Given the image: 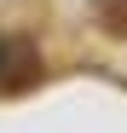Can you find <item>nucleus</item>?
I'll return each mask as SVG.
<instances>
[{"label": "nucleus", "instance_id": "obj_1", "mask_svg": "<svg viewBox=\"0 0 127 133\" xmlns=\"http://www.w3.org/2000/svg\"><path fill=\"white\" fill-rule=\"evenodd\" d=\"M35 81H40V46L29 35H6L0 41V98L29 93Z\"/></svg>", "mask_w": 127, "mask_h": 133}, {"label": "nucleus", "instance_id": "obj_2", "mask_svg": "<svg viewBox=\"0 0 127 133\" xmlns=\"http://www.w3.org/2000/svg\"><path fill=\"white\" fill-rule=\"evenodd\" d=\"M93 12H98V23L116 41H127V0H93Z\"/></svg>", "mask_w": 127, "mask_h": 133}]
</instances>
